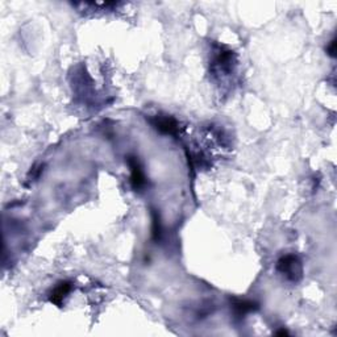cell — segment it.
<instances>
[{
	"instance_id": "277c9868",
	"label": "cell",
	"mask_w": 337,
	"mask_h": 337,
	"mask_svg": "<svg viewBox=\"0 0 337 337\" xmlns=\"http://www.w3.org/2000/svg\"><path fill=\"white\" fill-rule=\"evenodd\" d=\"M71 284L69 282H61L57 287H54V290L50 294V302L54 303L56 305L61 307L63 303V299L66 298L67 294L70 292Z\"/></svg>"
},
{
	"instance_id": "7a4b0ae2",
	"label": "cell",
	"mask_w": 337,
	"mask_h": 337,
	"mask_svg": "<svg viewBox=\"0 0 337 337\" xmlns=\"http://www.w3.org/2000/svg\"><path fill=\"white\" fill-rule=\"evenodd\" d=\"M128 165L130 167V183L134 190H141L145 186V176L142 168H141L140 162L137 161L136 157H128Z\"/></svg>"
},
{
	"instance_id": "6da1fadb",
	"label": "cell",
	"mask_w": 337,
	"mask_h": 337,
	"mask_svg": "<svg viewBox=\"0 0 337 337\" xmlns=\"http://www.w3.org/2000/svg\"><path fill=\"white\" fill-rule=\"evenodd\" d=\"M277 269L279 273L286 275V278H288L290 281H298L302 275L300 261L298 260V257L292 256V254L282 257L281 260L278 261Z\"/></svg>"
},
{
	"instance_id": "8992f818",
	"label": "cell",
	"mask_w": 337,
	"mask_h": 337,
	"mask_svg": "<svg viewBox=\"0 0 337 337\" xmlns=\"http://www.w3.org/2000/svg\"><path fill=\"white\" fill-rule=\"evenodd\" d=\"M151 236H153V240L157 241L161 236V224H159V219H158L157 214L153 212V227H151Z\"/></svg>"
},
{
	"instance_id": "5b68a950",
	"label": "cell",
	"mask_w": 337,
	"mask_h": 337,
	"mask_svg": "<svg viewBox=\"0 0 337 337\" xmlns=\"http://www.w3.org/2000/svg\"><path fill=\"white\" fill-rule=\"evenodd\" d=\"M233 308L237 316H245L248 312H252L257 308V304L250 300H241V299H233Z\"/></svg>"
},
{
	"instance_id": "ba28073f",
	"label": "cell",
	"mask_w": 337,
	"mask_h": 337,
	"mask_svg": "<svg viewBox=\"0 0 337 337\" xmlns=\"http://www.w3.org/2000/svg\"><path fill=\"white\" fill-rule=\"evenodd\" d=\"M277 334H279V336H287V334H288V332H287V330L282 329V330H278V332H277Z\"/></svg>"
},
{
	"instance_id": "52a82bcc",
	"label": "cell",
	"mask_w": 337,
	"mask_h": 337,
	"mask_svg": "<svg viewBox=\"0 0 337 337\" xmlns=\"http://www.w3.org/2000/svg\"><path fill=\"white\" fill-rule=\"evenodd\" d=\"M336 40H332L329 44V46L326 48V52H328V54H329L330 57H334V52H336Z\"/></svg>"
},
{
	"instance_id": "3957f363",
	"label": "cell",
	"mask_w": 337,
	"mask_h": 337,
	"mask_svg": "<svg viewBox=\"0 0 337 337\" xmlns=\"http://www.w3.org/2000/svg\"><path fill=\"white\" fill-rule=\"evenodd\" d=\"M151 124L154 125L155 129L163 134H177L178 132V123L170 116H155L151 120Z\"/></svg>"
}]
</instances>
